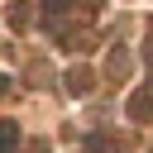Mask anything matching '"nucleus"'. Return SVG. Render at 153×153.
Listing matches in <instances>:
<instances>
[{
    "mask_svg": "<svg viewBox=\"0 0 153 153\" xmlns=\"http://www.w3.org/2000/svg\"><path fill=\"white\" fill-rule=\"evenodd\" d=\"M43 10H48V14H57V10H67V0H43Z\"/></svg>",
    "mask_w": 153,
    "mask_h": 153,
    "instance_id": "nucleus-6",
    "label": "nucleus"
},
{
    "mask_svg": "<svg viewBox=\"0 0 153 153\" xmlns=\"http://www.w3.org/2000/svg\"><path fill=\"white\" fill-rule=\"evenodd\" d=\"M5 86H10V81H5V76H0V91H5Z\"/></svg>",
    "mask_w": 153,
    "mask_h": 153,
    "instance_id": "nucleus-8",
    "label": "nucleus"
},
{
    "mask_svg": "<svg viewBox=\"0 0 153 153\" xmlns=\"http://www.w3.org/2000/svg\"><path fill=\"white\" fill-rule=\"evenodd\" d=\"M86 148H91V153H105V148H110V139H105V134H91V139H86Z\"/></svg>",
    "mask_w": 153,
    "mask_h": 153,
    "instance_id": "nucleus-5",
    "label": "nucleus"
},
{
    "mask_svg": "<svg viewBox=\"0 0 153 153\" xmlns=\"http://www.w3.org/2000/svg\"><path fill=\"white\" fill-rule=\"evenodd\" d=\"M129 120H139V124H143V120H153V91H148V86L129 96Z\"/></svg>",
    "mask_w": 153,
    "mask_h": 153,
    "instance_id": "nucleus-2",
    "label": "nucleus"
},
{
    "mask_svg": "<svg viewBox=\"0 0 153 153\" xmlns=\"http://www.w3.org/2000/svg\"><path fill=\"white\" fill-rule=\"evenodd\" d=\"M86 10H100V0H86Z\"/></svg>",
    "mask_w": 153,
    "mask_h": 153,
    "instance_id": "nucleus-7",
    "label": "nucleus"
},
{
    "mask_svg": "<svg viewBox=\"0 0 153 153\" xmlns=\"http://www.w3.org/2000/svg\"><path fill=\"white\" fill-rule=\"evenodd\" d=\"M91 86H96V72L91 67H67V76H62V91L67 96H91Z\"/></svg>",
    "mask_w": 153,
    "mask_h": 153,
    "instance_id": "nucleus-1",
    "label": "nucleus"
},
{
    "mask_svg": "<svg viewBox=\"0 0 153 153\" xmlns=\"http://www.w3.org/2000/svg\"><path fill=\"white\" fill-rule=\"evenodd\" d=\"M14 148H19V124L0 120V153H14Z\"/></svg>",
    "mask_w": 153,
    "mask_h": 153,
    "instance_id": "nucleus-3",
    "label": "nucleus"
},
{
    "mask_svg": "<svg viewBox=\"0 0 153 153\" xmlns=\"http://www.w3.org/2000/svg\"><path fill=\"white\" fill-rule=\"evenodd\" d=\"M29 19H33V5H29V0H14V5H10V24H14V29H24Z\"/></svg>",
    "mask_w": 153,
    "mask_h": 153,
    "instance_id": "nucleus-4",
    "label": "nucleus"
}]
</instances>
